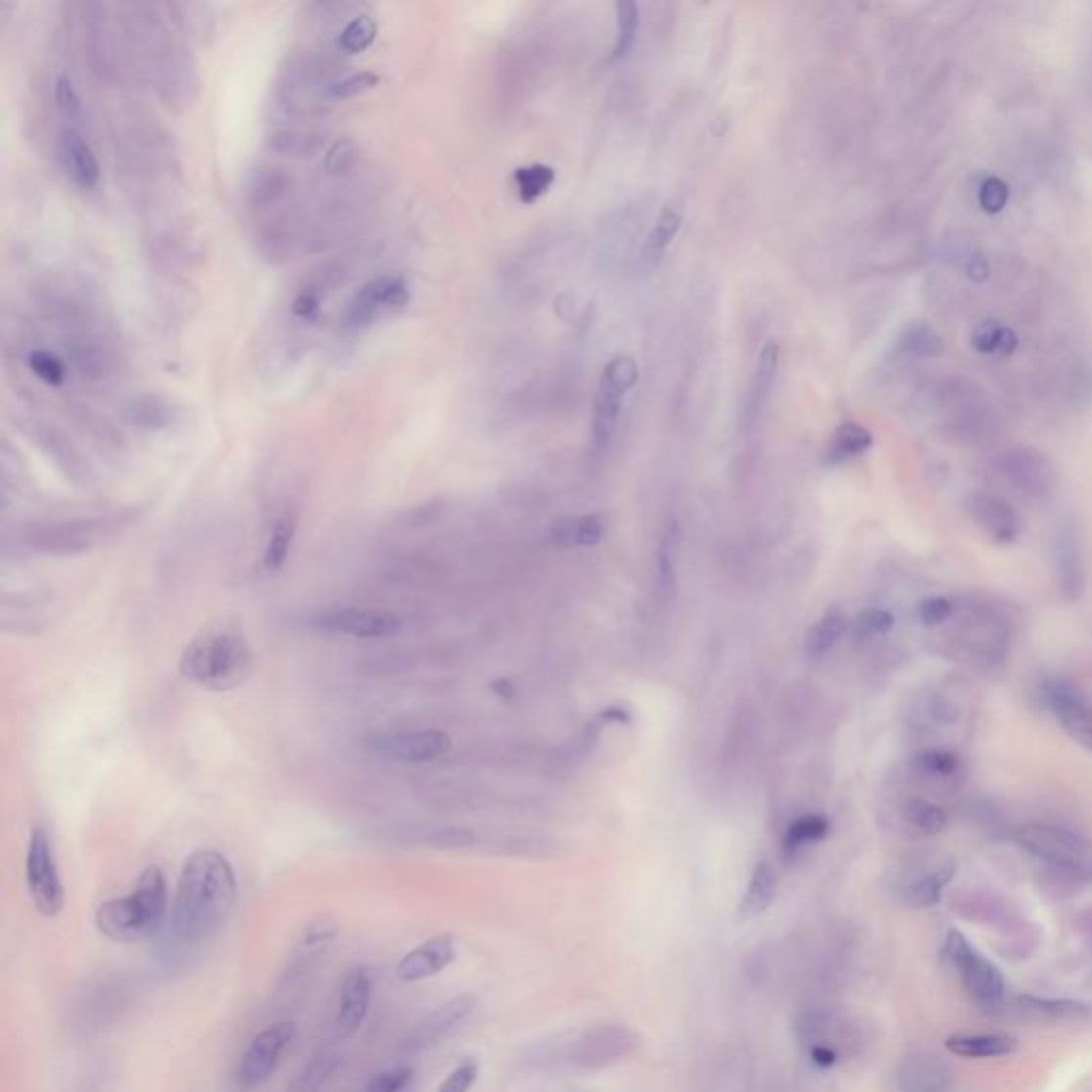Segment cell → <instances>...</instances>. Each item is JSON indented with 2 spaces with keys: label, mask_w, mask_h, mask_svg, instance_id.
<instances>
[{
  "label": "cell",
  "mask_w": 1092,
  "mask_h": 1092,
  "mask_svg": "<svg viewBox=\"0 0 1092 1092\" xmlns=\"http://www.w3.org/2000/svg\"><path fill=\"white\" fill-rule=\"evenodd\" d=\"M238 900V877L225 853L197 850L188 855L175 888L171 935L184 945L214 937Z\"/></svg>",
  "instance_id": "1"
},
{
  "label": "cell",
  "mask_w": 1092,
  "mask_h": 1092,
  "mask_svg": "<svg viewBox=\"0 0 1092 1092\" xmlns=\"http://www.w3.org/2000/svg\"><path fill=\"white\" fill-rule=\"evenodd\" d=\"M252 651L243 628L222 617L198 630L180 657V673L209 691L238 687L248 677Z\"/></svg>",
  "instance_id": "2"
},
{
  "label": "cell",
  "mask_w": 1092,
  "mask_h": 1092,
  "mask_svg": "<svg viewBox=\"0 0 1092 1092\" xmlns=\"http://www.w3.org/2000/svg\"><path fill=\"white\" fill-rule=\"evenodd\" d=\"M167 918V879L158 866H148L128 895L103 902L94 913V926L109 941L139 943L154 937Z\"/></svg>",
  "instance_id": "3"
},
{
  "label": "cell",
  "mask_w": 1092,
  "mask_h": 1092,
  "mask_svg": "<svg viewBox=\"0 0 1092 1092\" xmlns=\"http://www.w3.org/2000/svg\"><path fill=\"white\" fill-rule=\"evenodd\" d=\"M1016 841L1041 862L1079 879H1092V843L1077 832L1028 824L1018 828Z\"/></svg>",
  "instance_id": "4"
},
{
  "label": "cell",
  "mask_w": 1092,
  "mask_h": 1092,
  "mask_svg": "<svg viewBox=\"0 0 1092 1092\" xmlns=\"http://www.w3.org/2000/svg\"><path fill=\"white\" fill-rule=\"evenodd\" d=\"M297 1037V1026L282 1020L269 1025L250 1039L233 1071V1088L238 1092H254L274 1075L282 1056Z\"/></svg>",
  "instance_id": "5"
},
{
  "label": "cell",
  "mask_w": 1092,
  "mask_h": 1092,
  "mask_svg": "<svg viewBox=\"0 0 1092 1092\" xmlns=\"http://www.w3.org/2000/svg\"><path fill=\"white\" fill-rule=\"evenodd\" d=\"M23 877H26V888L34 909L45 918H56L65 909L66 896L52 839L41 826L30 832Z\"/></svg>",
  "instance_id": "6"
},
{
  "label": "cell",
  "mask_w": 1092,
  "mask_h": 1092,
  "mask_svg": "<svg viewBox=\"0 0 1092 1092\" xmlns=\"http://www.w3.org/2000/svg\"><path fill=\"white\" fill-rule=\"evenodd\" d=\"M943 952L973 999L980 1001L982 1005H996L1003 1001L1005 980L1001 971L994 967V962L978 952L965 935L958 931H949L945 937Z\"/></svg>",
  "instance_id": "7"
},
{
  "label": "cell",
  "mask_w": 1092,
  "mask_h": 1092,
  "mask_svg": "<svg viewBox=\"0 0 1092 1092\" xmlns=\"http://www.w3.org/2000/svg\"><path fill=\"white\" fill-rule=\"evenodd\" d=\"M638 380L636 361L626 355L613 357L602 370L593 404V442L606 446L617 429L621 402Z\"/></svg>",
  "instance_id": "8"
},
{
  "label": "cell",
  "mask_w": 1092,
  "mask_h": 1092,
  "mask_svg": "<svg viewBox=\"0 0 1092 1092\" xmlns=\"http://www.w3.org/2000/svg\"><path fill=\"white\" fill-rule=\"evenodd\" d=\"M366 749L399 764H429L449 754L451 736L442 730H386L368 736Z\"/></svg>",
  "instance_id": "9"
},
{
  "label": "cell",
  "mask_w": 1092,
  "mask_h": 1092,
  "mask_svg": "<svg viewBox=\"0 0 1092 1092\" xmlns=\"http://www.w3.org/2000/svg\"><path fill=\"white\" fill-rule=\"evenodd\" d=\"M312 630L346 636L355 640L391 638L402 630V617L382 608H333L314 615L308 624Z\"/></svg>",
  "instance_id": "10"
},
{
  "label": "cell",
  "mask_w": 1092,
  "mask_h": 1092,
  "mask_svg": "<svg viewBox=\"0 0 1092 1092\" xmlns=\"http://www.w3.org/2000/svg\"><path fill=\"white\" fill-rule=\"evenodd\" d=\"M408 299L410 288L404 276H380L355 292V297L346 305L342 325L350 333L363 331V328L373 325V321H378L384 312L404 308Z\"/></svg>",
  "instance_id": "11"
},
{
  "label": "cell",
  "mask_w": 1092,
  "mask_h": 1092,
  "mask_svg": "<svg viewBox=\"0 0 1092 1092\" xmlns=\"http://www.w3.org/2000/svg\"><path fill=\"white\" fill-rule=\"evenodd\" d=\"M373 999V978L366 967H352L339 982L335 1005V1030L339 1039H350L366 1025Z\"/></svg>",
  "instance_id": "12"
},
{
  "label": "cell",
  "mask_w": 1092,
  "mask_h": 1092,
  "mask_svg": "<svg viewBox=\"0 0 1092 1092\" xmlns=\"http://www.w3.org/2000/svg\"><path fill=\"white\" fill-rule=\"evenodd\" d=\"M636 1043L638 1037L628 1026L600 1025L587 1030L583 1039H579L577 1052H574V1063L583 1067V1070H600L604 1065L624 1059V1056L636 1048Z\"/></svg>",
  "instance_id": "13"
},
{
  "label": "cell",
  "mask_w": 1092,
  "mask_h": 1092,
  "mask_svg": "<svg viewBox=\"0 0 1092 1092\" xmlns=\"http://www.w3.org/2000/svg\"><path fill=\"white\" fill-rule=\"evenodd\" d=\"M103 536L99 523L94 521H65L52 525L32 527L26 534V543L41 553L73 555L88 550Z\"/></svg>",
  "instance_id": "14"
},
{
  "label": "cell",
  "mask_w": 1092,
  "mask_h": 1092,
  "mask_svg": "<svg viewBox=\"0 0 1092 1092\" xmlns=\"http://www.w3.org/2000/svg\"><path fill=\"white\" fill-rule=\"evenodd\" d=\"M455 956H457V947L451 935L429 937L399 958L395 967V976L404 983L425 982L449 969L453 965Z\"/></svg>",
  "instance_id": "15"
},
{
  "label": "cell",
  "mask_w": 1092,
  "mask_h": 1092,
  "mask_svg": "<svg viewBox=\"0 0 1092 1092\" xmlns=\"http://www.w3.org/2000/svg\"><path fill=\"white\" fill-rule=\"evenodd\" d=\"M474 1007H476V999L469 994L455 996V999L438 1005L433 1012H429L425 1018H422L420 1023H416L413 1030H410V1035L406 1039V1048L410 1052H418L436 1046V1043L449 1037L451 1032L474 1012Z\"/></svg>",
  "instance_id": "16"
},
{
  "label": "cell",
  "mask_w": 1092,
  "mask_h": 1092,
  "mask_svg": "<svg viewBox=\"0 0 1092 1092\" xmlns=\"http://www.w3.org/2000/svg\"><path fill=\"white\" fill-rule=\"evenodd\" d=\"M1048 707L1056 718L1061 720L1063 727L1070 732L1075 741L1092 749V711L1084 698L1077 691L1063 683V680H1050L1043 689Z\"/></svg>",
  "instance_id": "17"
},
{
  "label": "cell",
  "mask_w": 1092,
  "mask_h": 1092,
  "mask_svg": "<svg viewBox=\"0 0 1092 1092\" xmlns=\"http://www.w3.org/2000/svg\"><path fill=\"white\" fill-rule=\"evenodd\" d=\"M896 1084L900 1092H947L952 1086V1070L931 1052H915L902 1059Z\"/></svg>",
  "instance_id": "18"
},
{
  "label": "cell",
  "mask_w": 1092,
  "mask_h": 1092,
  "mask_svg": "<svg viewBox=\"0 0 1092 1092\" xmlns=\"http://www.w3.org/2000/svg\"><path fill=\"white\" fill-rule=\"evenodd\" d=\"M971 516L982 530L988 534L994 543H1014V540L1023 532V519L1020 514L1009 506V503L996 496L988 493H978L971 498Z\"/></svg>",
  "instance_id": "19"
},
{
  "label": "cell",
  "mask_w": 1092,
  "mask_h": 1092,
  "mask_svg": "<svg viewBox=\"0 0 1092 1092\" xmlns=\"http://www.w3.org/2000/svg\"><path fill=\"white\" fill-rule=\"evenodd\" d=\"M1003 474L1016 489L1026 496L1041 498L1052 489L1054 472L1043 455L1035 451H1016L1005 457Z\"/></svg>",
  "instance_id": "20"
},
{
  "label": "cell",
  "mask_w": 1092,
  "mask_h": 1092,
  "mask_svg": "<svg viewBox=\"0 0 1092 1092\" xmlns=\"http://www.w3.org/2000/svg\"><path fill=\"white\" fill-rule=\"evenodd\" d=\"M1054 566L1063 595L1067 600H1079L1086 590V566L1082 545L1073 530H1061L1056 536Z\"/></svg>",
  "instance_id": "21"
},
{
  "label": "cell",
  "mask_w": 1092,
  "mask_h": 1092,
  "mask_svg": "<svg viewBox=\"0 0 1092 1092\" xmlns=\"http://www.w3.org/2000/svg\"><path fill=\"white\" fill-rule=\"evenodd\" d=\"M61 156L65 160V167L70 175V180H73L79 188H84V191L97 188L101 180L99 160L94 156V150L90 148V144L77 128H70V126L63 128Z\"/></svg>",
  "instance_id": "22"
},
{
  "label": "cell",
  "mask_w": 1092,
  "mask_h": 1092,
  "mask_svg": "<svg viewBox=\"0 0 1092 1092\" xmlns=\"http://www.w3.org/2000/svg\"><path fill=\"white\" fill-rule=\"evenodd\" d=\"M777 371H779V344L768 342L760 352L754 380H751L749 386V395L743 410V418L747 427L754 425L758 416L762 415V410H764L774 386V378H777Z\"/></svg>",
  "instance_id": "23"
},
{
  "label": "cell",
  "mask_w": 1092,
  "mask_h": 1092,
  "mask_svg": "<svg viewBox=\"0 0 1092 1092\" xmlns=\"http://www.w3.org/2000/svg\"><path fill=\"white\" fill-rule=\"evenodd\" d=\"M949 1054L960 1059H996L1018 1050V1039L1005 1032H956L945 1039Z\"/></svg>",
  "instance_id": "24"
},
{
  "label": "cell",
  "mask_w": 1092,
  "mask_h": 1092,
  "mask_svg": "<svg viewBox=\"0 0 1092 1092\" xmlns=\"http://www.w3.org/2000/svg\"><path fill=\"white\" fill-rule=\"evenodd\" d=\"M295 534H297V514L290 508L278 512L267 527L265 543H263L261 566L267 574H276L284 568Z\"/></svg>",
  "instance_id": "25"
},
{
  "label": "cell",
  "mask_w": 1092,
  "mask_h": 1092,
  "mask_svg": "<svg viewBox=\"0 0 1092 1092\" xmlns=\"http://www.w3.org/2000/svg\"><path fill=\"white\" fill-rule=\"evenodd\" d=\"M292 175L282 167H256L245 182V198L254 209H269L290 195Z\"/></svg>",
  "instance_id": "26"
},
{
  "label": "cell",
  "mask_w": 1092,
  "mask_h": 1092,
  "mask_svg": "<svg viewBox=\"0 0 1092 1092\" xmlns=\"http://www.w3.org/2000/svg\"><path fill=\"white\" fill-rule=\"evenodd\" d=\"M774 895H777V875H774V868L768 862H760L754 868L745 896L741 898V905H738V920L747 922L758 918V915L770 907Z\"/></svg>",
  "instance_id": "27"
},
{
  "label": "cell",
  "mask_w": 1092,
  "mask_h": 1092,
  "mask_svg": "<svg viewBox=\"0 0 1092 1092\" xmlns=\"http://www.w3.org/2000/svg\"><path fill=\"white\" fill-rule=\"evenodd\" d=\"M550 534L555 543L563 546H593L604 538V523L595 514L570 516V519H559Z\"/></svg>",
  "instance_id": "28"
},
{
  "label": "cell",
  "mask_w": 1092,
  "mask_h": 1092,
  "mask_svg": "<svg viewBox=\"0 0 1092 1092\" xmlns=\"http://www.w3.org/2000/svg\"><path fill=\"white\" fill-rule=\"evenodd\" d=\"M850 628V619L839 608H832L828 613L821 615V619L807 633V655L808 657H821L828 651L835 649V644Z\"/></svg>",
  "instance_id": "29"
},
{
  "label": "cell",
  "mask_w": 1092,
  "mask_h": 1092,
  "mask_svg": "<svg viewBox=\"0 0 1092 1092\" xmlns=\"http://www.w3.org/2000/svg\"><path fill=\"white\" fill-rule=\"evenodd\" d=\"M339 1067V1056L331 1050L316 1052L312 1059L301 1067V1071L292 1077L286 1092H321V1088L333 1077Z\"/></svg>",
  "instance_id": "30"
},
{
  "label": "cell",
  "mask_w": 1092,
  "mask_h": 1092,
  "mask_svg": "<svg viewBox=\"0 0 1092 1092\" xmlns=\"http://www.w3.org/2000/svg\"><path fill=\"white\" fill-rule=\"evenodd\" d=\"M871 446H873L871 431L858 425V422H845V425L837 429L835 436H832L826 457L830 463H843L864 455Z\"/></svg>",
  "instance_id": "31"
},
{
  "label": "cell",
  "mask_w": 1092,
  "mask_h": 1092,
  "mask_svg": "<svg viewBox=\"0 0 1092 1092\" xmlns=\"http://www.w3.org/2000/svg\"><path fill=\"white\" fill-rule=\"evenodd\" d=\"M680 555V532L677 525H671L664 532L660 546H657V587L664 600L673 595L677 587V566Z\"/></svg>",
  "instance_id": "32"
},
{
  "label": "cell",
  "mask_w": 1092,
  "mask_h": 1092,
  "mask_svg": "<svg viewBox=\"0 0 1092 1092\" xmlns=\"http://www.w3.org/2000/svg\"><path fill=\"white\" fill-rule=\"evenodd\" d=\"M680 229V209L671 205L662 211V216L657 218V225L651 229L647 243L642 250V263L647 267L660 265L662 256L666 254L668 245L673 243L677 233Z\"/></svg>",
  "instance_id": "33"
},
{
  "label": "cell",
  "mask_w": 1092,
  "mask_h": 1092,
  "mask_svg": "<svg viewBox=\"0 0 1092 1092\" xmlns=\"http://www.w3.org/2000/svg\"><path fill=\"white\" fill-rule=\"evenodd\" d=\"M265 144L272 152L284 156H312L321 148V135L301 131V128L280 126L267 133Z\"/></svg>",
  "instance_id": "34"
},
{
  "label": "cell",
  "mask_w": 1092,
  "mask_h": 1092,
  "mask_svg": "<svg viewBox=\"0 0 1092 1092\" xmlns=\"http://www.w3.org/2000/svg\"><path fill=\"white\" fill-rule=\"evenodd\" d=\"M952 877H954V864L935 868V871L915 879L905 892V900L911 907H933L941 900L943 888L952 882Z\"/></svg>",
  "instance_id": "35"
},
{
  "label": "cell",
  "mask_w": 1092,
  "mask_h": 1092,
  "mask_svg": "<svg viewBox=\"0 0 1092 1092\" xmlns=\"http://www.w3.org/2000/svg\"><path fill=\"white\" fill-rule=\"evenodd\" d=\"M1018 1009L1035 1020H1073L1086 1016V1007L1079 1003L1035 999V996H1020Z\"/></svg>",
  "instance_id": "36"
},
{
  "label": "cell",
  "mask_w": 1092,
  "mask_h": 1092,
  "mask_svg": "<svg viewBox=\"0 0 1092 1092\" xmlns=\"http://www.w3.org/2000/svg\"><path fill=\"white\" fill-rule=\"evenodd\" d=\"M830 832V821L824 815L808 813L792 821L788 832H785V850L798 852L807 848V845L817 843L826 839Z\"/></svg>",
  "instance_id": "37"
},
{
  "label": "cell",
  "mask_w": 1092,
  "mask_h": 1092,
  "mask_svg": "<svg viewBox=\"0 0 1092 1092\" xmlns=\"http://www.w3.org/2000/svg\"><path fill=\"white\" fill-rule=\"evenodd\" d=\"M555 182V171L546 164H530L514 171V186L523 203H534L536 198L548 193Z\"/></svg>",
  "instance_id": "38"
},
{
  "label": "cell",
  "mask_w": 1092,
  "mask_h": 1092,
  "mask_svg": "<svg viewBox=\"0 0 1092 1092\" xmlns=\"http://www.w3.org/2000/svg\"><path fill=\"white\" fill-rule=\"evenodd\" d=\"M375 32H378V23L373 18L361 14L352 18L342 28L337 37V50L344 54H361L373 43Z\"/></svg>",
  "instance_id": "39"
},
{
  "label": "cell",
  "mask_w": 1092,
  "mask_h": 1092,
  "mask_svg": "<svg viewBox=\"0 0 1092 1092\" xmlns=\"http://www.w3.org/2000/svg\"><path fill=\"white\" fill-rule=\"evenodd\" d=\"M973 344L983 355H1009L1018 344V337L1012 328L999 323H983L973 333Z\"/></svg>",
  "instance_id": "40"
},
{
  "label": "cell",
  "mask_w": 1092,
  "mask_h": 1092,
  "mask_svg": "<svg viewBox=\"0 0 1092 1092\" xmlns=\"http://www.w3.org/2000/svg\"><path fill=\"white\" fill-rule=\"evenodd\" d=\"M615 11H617V37L608 61H621V58L628 56L633 39H636V28H638L636 5L630 3V0H621V3L615 5Z\"/></svg>",
  "instance_id": "41"
},
{
  "label": "cell",
  "mask_w": 1092,
  "mask_h": 1092,
  "mask_svg": "<svg viewBox=\"0 0 1092 1092\" xmlns=\"http://www.w3.org/2000/svg\"><path fill=\"white\" fill-rule=\"evenodd\" d=\"M905 817L922 835H939L947 828V813L943 808L935 803L922 801V798H915L905 807Z\"/></svg>",
  "instance_id": "42"
},
{
  "label": "cell",
  "mask_w": 1092,
  "mask_h": 1092,
  "mask_svg": "<svg viewBox=\"0 0 1092 1092\" xmlns=\"http://www.w3.org/2000/svg\"><path fill=\"white\" fill-rule=\"evenodd\" d=\"M128 418H131L135 425H141L146 429H158L169 425L171 420V408L162 402L160 397H139L133 399L131 406L126 408Z\"/></svg>",
  "instance_id": "43"
},
{
  "label": "cell",
  "mask_w": 1092,
  "mask_h": 1092,
  "mask_svg": "<svg viewBox=\"0 0 1092 1092\" xmlns=\"http://www.w3.org/2000/svg\"><path fill=\"white\" fill-rule=\"evenodd\" d=\"M54 101H56V109L61 111L68 126L77 128L75 124H79L81 117H84V103H81L73 79H70L66 73H61L54 81Z\"/></svg>",
  "instance_id": "44"
},
{
  "label": "cell",
  "mask_w": 1092,
  "mask_h": 1092,
  "mask_svg": "<svg viewBox=\"0 0 1092 1092\" xmlns=\"http://www.w3.org/2000/svg\"><path fill=\"white\" fill-rule=\"evenodd\" d=\"M915 766L926 777H937V779H947V777H954V774L960 770V760L952 751H945V749H929L915 758Z\"/></svg>",
  "instance_id": "45"
},
{
  "label": "cell",
  "mask_w": 1092,
  "mask_h": 1092,
  "mask_svg": "<svg viewBox=\"0 0 1092 1092\" xmlns=\"http://www.w3.org/2000/svg\"><path fill=\"white\" fill-rule=\"evenodd\" d=\"M26 363H28V370L45 384L61 386L66 380L65 363L58 359L56 355H52V352L41 350V348L32 350L28 359H26Z\"/></svg>",
  "instance_id": "46"
},
{
  "label": "cell",
  "mask_w": 1092,
  "mask_h": 1092,
  "mask_svg": "<svg viewBox=\"0 0 1092 1092\" xmlns=\"http://www.w3.org/2000/svg\"><path fill=\"white\" fill-rule=\"evenodd\" d=\"M359 154V148L355 144V139L350 137H342L337 139L335 144L327 150L325 160H323V169L327 175H344L346 171L352 169V164H355Z\"/></svg>",
  "instance_id": "47"
},
{
  "label": "cell",
  "mask_w": 1092,
  "mask_h": 1092,
  "mask_svg": "<svg viewBox=\"0 0 1092 1092\" xmlns=\"http://www.w3.org/2000/svg\"><path fill=\"white\" fill-rule=\"evenodd\" d=\"M474 841H476L474 832L459 826L431 828L429 835L420 837L422 845H429V848H438V850H463L469 848Z\"/></svg>",
  "instance_id": "48"
},
{
  "label": "cell",
  "mask_w": 1092,
  "mask_h": 1092,
  "mask_svg": "<svg viewBox=\"0 0 1092 1092\" xmlns=\"http://www.w3.org/2000/svg\"><path fill=\"white\" fill-rule=\"evenodd\" d=\"M375 84H378V75L371 73V70H361V73H352L346 77H339L331 84L327 86V97L328 99H352L357 97V94H363L371 90Z\"/></svg>",
  "instance_id": "49"
},
{
  "label": "cell",
  "mask_w": 1092,
  "mask_h": 1092,
  "mask_svg": "<svg viewBox=\"0 0 1092 1092\" xmlns=\"http://www.w3.org/2000/svg\"><path fill=\"white\" fill-rule=\"evenodd\" d=\"M902 350L911 352V355H935L941 346V339L933 331L931 327L926 325H915L911 328H907L905 335H902V342H900Z\"/></svg>",
  "instance_id": "50"
},
{
  "label": "cell",
  "mask_w": 1092,
  "mask_h": 1092,
  "mask_svg": "<svg viewBox=\"0 0 1092 1092\" xmlns=\"http://www.w3.org/2000/svg\"><path fill=\"white\" fill-rule=\"evenodd\" d=\"M410 1082H413V1070L410 1067H393V1070L373 1075L363 1092H404Z\"/></svg>",
  "instance_id": "51"
},
{
  "label": "cell",
  "mask_w": 1092,
  "mask_h": 1092,
  "mask_svg": "<svg viewBox=\"0 0 1092 1092\" xmlns=\"http://www.w3.org/2000/svg\"><path fill=\"white\" fill-rule=\"evenodd\" d=\"M895 628V617L886 608H866L855 619V630L860 636H882Z\"/></svg>",
  "instance_id": "52"
},
{
  "label": "cell",
  "mask_w": 1092,
  "mask_h": 1092,
  "mask_svg": "<svg viewBox=\"0 0 1092 1092\" xmlns=\"http://www.w3.org/2000/svg\"><path fill=\"white\" fill-rule=\"evenodd\" d=\"M476 1077H478V1065L474 1061H465L461 1065H457L455 1070L442 1079V1084L438 1086L436 1092H469L476 1084Z\"/></svg>",
  "instance_id": "53"
},
{
  "label": "cell",
  "mask_w": 1092,
  "mask_h": 1092,
  "mask_svg": "<svg viewBox=\"0 0 1092 1092\" xmlns=\"http://www.w3.org/2000/svg\"><path fill=\"white\" fill-rule=\"evenodd\" d=\"M978 198H980V205H982L983 211L996 214V211H1001L1007 205L1009 188L999 178H988V180H983V184L980 186Z\"/></svg>",
  "instance_id": "54"
},
{
  "label": "cell",
  "mask_w": 1092,
  "mask_h": 1092,
  "mask_svg": "<svg viewBox=\"0 0 1092 1092\" xmlns=\"http://www.w3.org/2000/svg\"><path fill=\"white\" fill-rule=\"evenodd\" d=\"M954 613V606L952 602L947 600V597H929V600H924L920 604V621L924 626L935 628V626H941L945 621L952 617Z\"/></svg>",
  "instance_id": "55"
},
{
  "label": "cell",
  "mask_w": 1092,
  "mask_h": 1092,
  "mask_svg": "<svg viewBox=\"0 0 1092 1092\" xmlns=\"http://www.w3.org/2000/svg\"><path fill=\"white\" fill-rule=\"evenodd\" d=\"M808 1052H811V1061L817 1063L819 1067H830V1065H835V1061H837V1052L830 1050V1048H824V1046L811 1048Z\"/></svg>",
  "instance_id": "56"
},
{
  "label": "cell",
  "mask_w": 1092,
  "mask_h": 1092,
  "mask_svg": "<svg viewBox=\"0 0 1092 1092\" xmlns=\"http://www.w3.org/2000/svg\"><path fill=\"white\" fill-rule=\"evenodd\" d=\"M491 687H493V691H496V694L502 696V698H512V696H514V691H516L514 685L510 683V680H506V678H498L496 683H493Z\"/></svg>",
  "instance_id": "57"
},
{
  "label": "cell",
  "mask_w": 1092,
  "mask_h": 1092,
  "mask_svg": "<svg viewBox=\"0 0 1092 1092\" xmlns=\"http://www.w3.org/2000/svg\"><path fill=\"white\" fill-rule=\"evenodd\" d=\"M602 718H604V720H615V721H619V723H630L628 713H626L624 709H615V707H610L608 711H604V713H602Z\"/></svg>",
  "instance_id": "58"
},
{
  "label": "cell",
  "mask_w": 1092,
  "mask_h": 1092,
  "mask_svg": "<svg viewBox=\"0 0 1092 1092\" xmlns=\"http://www.w3.org/2000/svg\"><path fill=\"white\" fill-rule=\"evenodd\" d=\"M976 261L978 263H971V276H976V278L982 280V278H985V274H988V267H985V263L982 261L980 256H976Z\"/></svg>",
  "instance_id": "59"
}]
</instances>
